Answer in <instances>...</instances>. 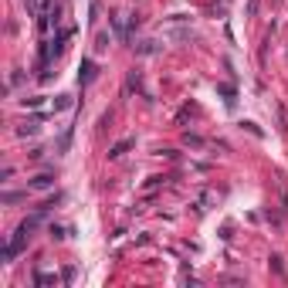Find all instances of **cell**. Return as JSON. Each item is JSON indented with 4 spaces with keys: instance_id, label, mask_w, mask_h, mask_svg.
I'll return each mask as SVG.
<instances>
[{
    "instance_id": "4fadbf2b",
    "label": "cell",
    "mask_w": 288,
    "mask_h": 288,
    "mask_svg": "<svg viewBox=\"0 0 288 288\" xmlns=\"http://www.w3.org/2000/svg\"><path fill=\"white\" fill-rule=\"evenodd\" d=\"M278 129H281V133L288 129V112H285V105H278Z\"/></svg>"
},
{
    "instance_id": "9a60e30c",
    "label": "cell",
    "mask_w": 288,
    "mask_h": 288,
    "mask_svg": "<svg viewBox=\"0 0 288 288\" xmlns=\"http://www.w3.org/2000/svg\"><path fill=\"white\" fill-rule=\"evenodd\" d=\"M241 126H244V129H248V133H251V136H258V139L265 136V133H261V129H258V126H255V122H241Z\"/></svg>"
},
{
    "instance_id": "30bf717a",
    "label": "cell",
    "mask_w": 288,
    "mask_h": 288,
    "mask_svg": "<svg viewBox=\"0 0 288 288\" xmlns=\"http://www.w3.org/2000/svg\"><path fill=\"white\" fill-rule=\"evenodd\" d=\"M109 45H112L109 34H99V37H95V51H99V55H102V51H109Z\"/></svg>"
},
{
    "instance_id": "ac0fdd59",
    "label": "cell",
    "mask_w": 288,
    "mask_h": 288,
    "mask_svg": "<svg viewBox=\"0 0 288 288\" xmlns=\"http://www.w3.org/2000/svg\"><path fill=\"white\" fill-rule=\"evenodd\" d=\"M271 268H275L278 275H285V265H281V258H278V255H275V258H271Z\"/></svg>"
},
{
    "instance_id": "ba28073f",
    "label": "cell",
    "mask_w": 288,
    "mask_h": 288,
    "mask_svg": "<svg viewBox=\"0 0 288 288\" xmlns=\"http://www.w3.org/2000/svg\"><path fill=\"white\" fill-rule=\"evenodd\" d=\"M129 146H133V139H119V143H115V146H112V149H109V159H119V156L126 153Z\"/></svg>"
},
{
    "instance_id": "9c48e42d",
    "label": "cell",
    "mask_w": 288,
    "mask_h": 288,
    "mask_svg": "<svg viewBox=\"0 0 288 288\" xmlns=\"http://www.w3.org/2000/svg\"><path fill=\"white\" fill-rule=\"evenodd\" d=\"M183 143H187L190 149H203V146H207V143H203V139H200L197 133H183Z\"/></svg>"
},
{
    "instance_id": "277c9868",
    "label": "cell",
    "mask_w": 288,
    "mask_h": 288,
    "mask_svg": "<svg viewBox=\"0 0 288 288\" xmlns=\"http://www.w3.org/2000/svg\"><path fill=\"white\" fill-rule=\"evenodd\" d=\"M14 133H17V136H37V133H41V119H27V122H21Z\"/></svg>"
},
{
    "instance_id": "7c38bea8",
    "label": "cell",
    "mask_w": 288,
    "mask_h": 288,
    "mask_svg": "<svg viewBox=\"0 0 288 288\" xmlns=\"http://www.w3.org/2000/svg\"><path fill=\"white\" fill-rule=\"evenodd\" d=\"M21 105L24 109H37V105H45V99L41 95H31V99H21Z\"/></svg>"
},
{
    "instance_id": "3957f363",
    "label": "cell",
    "mask_w": 288,
    "mask_h": 288,
    "mask_svg": "<svg viewBox=\"0 0 288 288\" xmlns=\"http://www.w3.org/2000/svg\"><path fill=\"white\" fill-rule=\"evenodd\" d=\"M51 4H55V0H27V14H31V17H45Z\"/></svg>"
},
{
    "instance_id": "7a4b0ae2",
    "label": "cell",
    "mask_w": 288,
    "mask_h": 288,
    "mask_svg": "<svg viewBox=\"0 0 288 288\" xmlns=\"http://www.w3.org/2000/svg\"><path fill=\"white\" fill-rule=\"evenodd\" d=\"M27 187H31V190H51V187H55V177H51V173H37V177H31Z\"/></svg>"
},
{
    "instance_id": "52a82bcc",
    "label": "cell",
    "mask_w": 288,
    "mask_h": 288,
    "mask_svg": "<svg viewBox=\"0 0 288 288\" xmlns=\"http://www.w3.org/2000/svg\"><path fill=\"white\" fill-rule=\"evenodd\" d=\"M129 92H139V95H146V85H143V75L139 71H129Z\"/></svg>"
},
{
    "instance_id": "e0dca14e",
    "label": "cell",
    "mask_w": 288,
    "mask_h": 288,
    "mask_svg": "<svg viewBox=\"0 0 288 288\" xmlns=\"http://www.w3.org/2000/svg\"><path fill=\"white\" fill-rule=\"evenodd\" d=\"M65 234H68L65 227H55V224H51V237H55V241H61V237H65Z\"/></svg>"
},
{
    "instance_id": "8fae6325",
    "label": "cell",
    "mask_w": 288,
    "mask_h": 288,
    "mask_svg": "<svg viewBox=\"0 0 288 288\" xmlns=\"http://www.w3.org/2000/svg\"><path fill=\"white\" fill-rule=\"evenodd\" d=\"M217 92L224 95V102H227V105H234V102H237V99H234V89H231V85H217Z\"/></svg>"
},
{
    "instance_id": "2e32d148",
    "label": "cell",
    "mask_w": 288,
    "mask_h": 288,
    "mask_svg": "<svg viewBox=\"0 0 288 288\" xmlns=\"http://www.w3.org/2000/svg\"><path fill=\"white\" fill-rule=\"evenodd\" d=\"M68 105H71V99H68V95H58V99H55V109H68Z\"/></svg>"
},
{
    "instance_id": "5bb4252c",
    "label": "cell",
    "mask_w": 288,
    "mask_h": 288,
    "mask_svg": "<svg viewBox=\"0 0 288 288\" xmlns=\"http://www.w3.org/2000/svg\"><path fill=\"white\" fill-rule=\"evenodd\" d=\"M24 197H27V193H4V197H0V200H4V203L11 207V203H21Z\"/></svg>"
},
{
    "instance_id": "6da1fadb",
    "label": "cell",
    "mask_w": 288,
    "mask_h": 288,
    "mask_svg": "<svg viewBox=\"0 0 288 288\" xmlns=\"http://www.w3.org/2000/svg\"><path fill=\"white\" fill-rule=\"evenodd\" d=\"M95 75H99L95 61H92V58H81V65H78V85H92Z\"/></svg>"
},
{
    "instance_id": "d6986e66",
    "label": "cell",
    "mask_w": 288,
    "mask_h": 288,
    "mask_svg": "<svg viewBox=\"0 0 288 288\" xmlns=\"http://www.w3.org/2000/svg\"><path fill=\"white\" fill-rule=\"evenodd\" d=\"M248 14H251V17L258 14V0H248Z\"/></svg>"
},
{
    "instance_id": "5b68a950",
    "label": "cell",
    "mask_w": 288,
    "mask_h": 288,
    "mask_svg": "<svg viewBox=\"0 0 288 288\" xmlns=\"http://www.w3.org/2000/svg\"><path fill=\"white\" fill-rule=\"evenodd\" d=\"M133 48H136V55H156V51H159V41L149 37V41H139V45H133Z\"/></svg>"
},
{
    "instance_id": "8992f818",
    "label": "cell",
    "mask_w": 288,
    "mask_h": 288,
    "mask_svg": "<svg viewBox=\"0 0 288 288\" xmlns=\"http://www.w3.org/2000/svg\"><path fill=\"white\" fill-rule=\"evenodd\" d=\"M34 285H37V288L58 285V275H51V271H37V275H34Z\"/></svg>"
}]
</instances>
